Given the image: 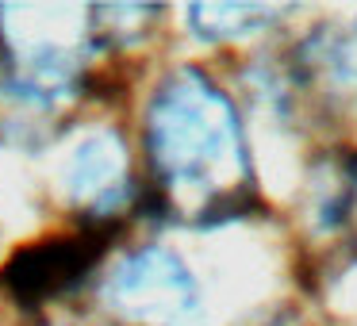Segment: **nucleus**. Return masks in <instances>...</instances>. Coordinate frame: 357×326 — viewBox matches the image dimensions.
Wrapping results in <instances>:
<instances>
[{
	"label": "nucleus",
	"instance_id": "7ed1b4c3",
	"mask_svg": "<svg viewBox=\"0 0 357 326\" xmlns=\"http://www.w3.org/2000/svg\"><path fill=\"white\" fill-rule=\"evenodd\" d=\"M112 303L150 326H173L192 315L196 284L185 265L165 249H142L112 280Z\"/></svg>",
	"mask_w": 357,
	"mask_h": 326
},
{
	"label": "nucleus",
	"instance_id": "f03ea898",
	"mask_svg": "<svg viewBox=\"0 0 357 326\" xmlns=\"http://www.w3.org/2000/svg\"><path fill=\"white\" fill-rule=\"evenodd\" d=\"M112 238V223H85L73 234H58L39 246H27L4 265V288L27 307L54 300L70 292L104 254V242Z\"/></svg>",
	"mask_w": 357,
	"mask_h": 326
},
{
	"label": "nucleus",
	"instance_id": "f257e3e1",
	"mask_svg": "<svg viewBox=\"0 0 357 326\" xmlns=\"http://www.w3.org/2000/svg\"><path fill=\"white\" fill-rule=\"evenodd\" d=\"M154 180L173 208L215 215L246 188V146L231 100L196 70L162 81L146 111Z\"/></svg>",
	"mask_w": 357,
	"mask_h": 326
}]
</instances>
